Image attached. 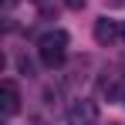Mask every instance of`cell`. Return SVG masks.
Here are the masks:
<instances>
[{
  "label": "cell",
  "instance_id": "cell-2",
  "mask_svg": "<svg viewBox=\"0 0 125 125\" xmlns=\"http://www.w3.org/2000/svg\"><path fill=\"white\" fill-rule=\"evenodd\" d=\"M98 102L95 98H74L68 105V125H98Z\"/></svg>",
  "mask_w": 125,
  "mask_h": 125
},
{
  "label": "cell",
  "instance_id": "cell-7",
  "mask_svg": "<svg viewBox=\"0 0 125 125\" xmlns=\"http://www.w3.org/2000/svg\"><path fill=\"white\" fill-rule=\"evenodd\" d=\"M34 3H37V7H41L44 14H47V10H51V0H34Z\"/></svg>",
  "mask_w": 125,
  "mask_h": 125
},
{
  "label": "cell",
  "instance_id": "cell-8",
  "mask_svg": "<svg viewBox=\"0 0 125 125\" xmlns=\"http://www.w3.org/2000/svg\"><path fill=\"white\" fill-rule=\"evenodd\" d=\"M122 37H125V24H122Z\"/></svg>",
  "mask_w": 125,
  "mask_h": 125
},
{
  "label": "cell",
  "instance_id": "cell-6",
  "mask_svg": "<svg viewBox=\"0 0 125 125\" xmlns=\"http://www.w3.org/2000/svg\"><path fill=\"white\" fill-rule=\"evenodd\" d=\"M61 3H64V7H68V10H81V7H84V3H88V0H61Z\"/></svg>",
  "mask_w": 125,
  "mask_h": 125
},
{
  "label": "cell",
  "instance_id": "cell-3",
  "mask_svg": "<svg viewBox=\"0 0 125 125\" xmlns=\"http://www.w3.org/2000/svg\"><path fill=\"white\" fill-rule=\"evenodd\" d=\"M98 91L108 102H122L125 98V71L122 68H105L102 78H98Z\"/></svg>",
  "mask_w": 125,
  "mask_h": 125
},
{
  "label": "cell",
  "instance_id": "cell-5",
  "mask_svg": "<svg viewBox=\"0 0 125 125\" xmlns=\"http://www.w3.org/2000/svg\"><path fill=\"white\" fill-rule=\"evenodd\" d=\"M118 37H122V24L118 21H112V17H98L95 21V41L102 47H112Z\"/></svg>",
  "mask_w": 125,
  "mask_h": 125
},
{
  "label": "cell",
  "instance_id": "cell-9",
  "mask_svg": "<svg viewBox=\"0 0 125 125\" xmlns=\"http://www.w3.org/2000/svg\"><path fill=\"white\" fill-rule=\"evenodd\" d=\"M122 102H125V98H122Z\"/></svg>",
  "mask_w": 125,
  "mask_h": 125
},
{
  "label": "cell",
  "instance_id": "cell-4",
  "mask_svg": "<svg viewBox=\"0 0 125 125\" xmlns=\"http://www.w3.org/2000/svg\"><path fill=\"white\" fill-rule=\"evenodd\" d=\"M0 108H3V118H14L21 112V88L14 78H3L0 84Z\"/></svg>",
  "mask_w": 125,
  "mask_h": 125
},
{
  "label": "cell",
  "instance_id": "cell-1",
  "mask_svg": "<svg viewBox=\"0 0 125 125\" xmlns=\"http://www.w3.org/2000/svg\"><path fill=\"white\" fill-rule=\"evenodd\" d=\"M68 47H71L68 31L54 27V31L41 34V41H37V58H41L44 68H61V64L68 61Z\"/></svg>",
  "mask_w": 125,
  "mask_h": 125
}]
</instances>
